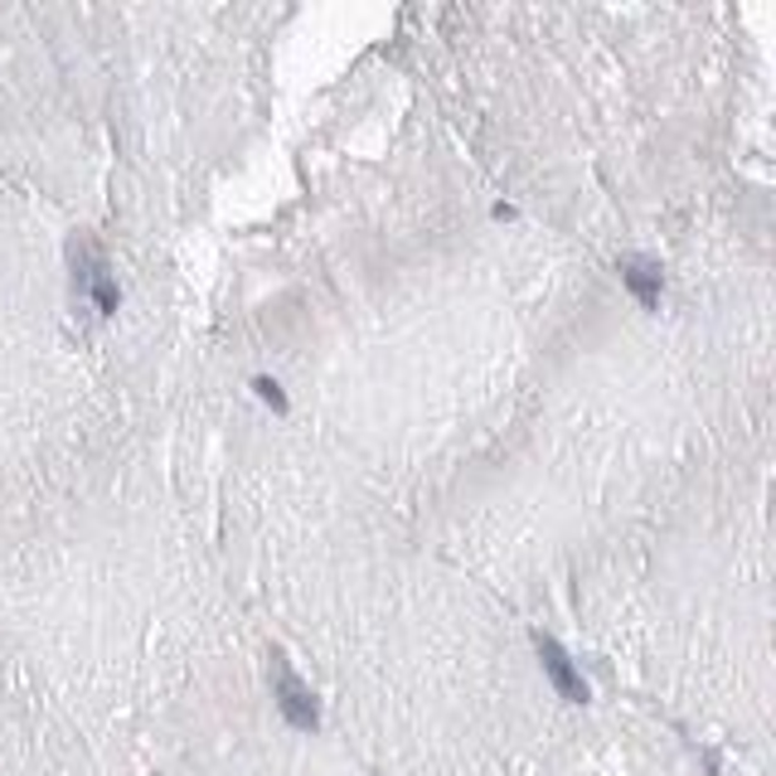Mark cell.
<instances>
[{
  "mask_svg": "<svg viewBox=\"0 0 776 776\" xmlns=\"http://www.w3.org/2000/svg\"><path fill=\"white\" fill-rule=\"evenodd\" d=\"M272 660H277V709H282V719L291 728H315V699H311V689L287 670L282 655H272Z\"/></svg>",
  "mask_w": 776,
  "mask_h": 776,
  "instance_id": "1",
  "label": "cell"
},
{
  "mask_svg": "<svg viewBox=\"0 0 776 776\" xmlns=\"http://www.w3.org/2000/svg\"><path fill=\"white\" fill-rule=\"evenodd\" d=\"M534 646H539V660H543V670H549V679H553L558 694H563L568 703H582V699H588V685H582V675L573 670L568 650L558 646L553 636H534Z\"/></svg>",
  "mask_w": 776,
  "mask_h": 776,
  "instance_id": "2",
  "label": "cell"
},
{
  "mask_svg": "<svg viewBox=\"0 0 776 776\" xmlns=\"http://www.w3.org/2000/svg\"><path fill=\"white\" fill-rule=\"evenodd\" d=\"M78 291H88L103 315H112V311H117V301H121V297H117V282L107 277V262L97 258V252H88V262L78 267Z\"/></svg>",
  "mask_w": 776,
  "mask_h": 776,
  "instance_id": "3",
  "label": "cell"
},
{
  "mask_svg": "<svg viewBox=\"0 0 776 776\" xmlns=\"http://www.w3.org/2000/svg\"><path fill=\"white\" fill-rule=\"evenodd\" d=\"M622 282L636 291V301H640L646 311L660 306V267H655L650 258H626V262H622Z\"/></svg>",
  "mask_w": 776,
  "mask_h": 776,
  "instance_id": "4",
  "label": "cell"
},
{
  "mask_svg": "<svg viewBox=\"0 0 776 776\" xmlns=\"http://www.w3.org/2000/svg\"><path fill=\"white\" fill-rule=\"evenodd\" d=\"M252 388H258V398H262V403H272L277 412H287V398H282V388H277L272 379H267V374H258V379H252Z\"/></svg>",
  "mask_w": 776,
  "mask_h": 776,
  "instance_id": "5",
  "label": "cell"
}]
</instances>
